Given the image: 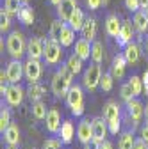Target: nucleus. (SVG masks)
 Returning a JSON list of instances; mask_svg holds the SVG:
<instances>
[{
  "mask_svg": "<svg viewBox=\"0 0 148 149\" xmlns=\"http://www.w3.org/2000/svg\"><path fill=\"white\" fill-rule=\"evenodd\" d=\"M6 50L11 55V59L22 61L23 55H27V41H25L23 34L18 30L9 32V36L6 37Z\"/></svg>",
  "mask_w": 148,
  "mask_h": 149,
  "instance_id": "f257e3e1",
  "label": "nucleus"
},
{
  "mask_svg": "<svg viewBox=\"0 0 148 149\" xmlns=\"http://www.w3.org/2000/svg\"><path fill=\"white\" fill-rule=\"evenodd\" d=\"M45 48H43V62L47 66H57L63 59V45L59 43V39L54 37H45L43 39Z\"/></svg>",
  "mask_w": 148,
  "mask_h": 149,
  "instance_id": "f03ea898",
  "label": "nucleus"
},
{
  "mask_svg": "<svg viewBox=\"0 0 148 149\" xmlns=\"http://www.w3.org/2000/svg\"><path fill=\"white\" fill-rule=\"evenodd\" d=\"M104 119L109 124L111 135H118L121 130V107L116 101H107L104 105Z\"/></svg>",
  "mask_w": 148,
  "mask_h": 149,
  "instance_id": "7ed1b4c3",
  "label": "nucleus"
},
{
  "mask_svg": "<svg viewBox=\"0 0 148 149\" xmlns=\"http://www.w3.org/2000/svg\"><path fill=\"white\" fill-rule=\"evenodd\" d=\"M66 105L71 110V116L80 117L84 114V91H82V85L73 84L70 87L68 94H66Z\"/></svg>",
  "mask_w": 148,
  "mask_h": 149,
  "instance_id": "20e7f679",
  "label": "nucleus"
},
{
  "mask_svg": "<svg viewBox=\"0 0 148 149\" xmlns=\"http://www.w3.org/2000/svg\"><path fill=\"white\" fill-rule=\"evenodd\" d=\"M102 68L97 62H91L84 71H82V87L86 91H95L100 87V78H102Z\"/></svg>",
  "mask_w": 148,
  "mask_h": 149,
  "instance_id": "39448f33",
  "label": "nucleus"
},
{
  "mask_svg": "<svg viewBox=\"0 0 148 149\" xmlns=\"http://www.w3.org/2000/svg\"><path fill=\"white\" fill-rule=\"evenodd\" d=\"M6 105H9L11 108H16V107H20L23 103V98H25V91L20 84H11L7 92L2 96Z\"/></svg>",
  "mask_w": 148,
  "mask_h": 149,
  "instance_id": "423d86ee",
  "label": "nucleus"
},
{
  "mask_svg": "<svg viewBox=\"0 0 148 149\" xmlns=\"http://www.w3.org/2000/svg\"><path fill=\"white\" fill-rule=\"evenodd\" d=\"M6 73H7V78L11 84H20L22 78L25 77V66L22 61L18 59H11L6 66Z\"/></svg>",
  "mask_w": 148,
  "mask_h": 149,
  "instance_id": "0eeeda50",
  "label": "nucleus"
},
{
  "mask_svg": "<svg viewBox=\"0 0 148 149\" xmlns=\"http://www.w3.org/2000/svg\"><path fill=\"white\" fill-rule=\"evenodd\" d=\"M25 66V78L29 84H34V82H39L41 74H43V64L41 61L38 59H27L23 62Z\"/></svg>",
  "mask_w": 148,
  "mask_h": 149,
  "instance_id": "6e6552de",
  "label": "nucleus"
},
{
  "mask_svg": "<svg viewBox=\"0 0 148 149\" xmlns=\"http://www.w3.org/2000/svg\"><path fill=\"white\" fill-rule=\"evenodd\" d=\"M45 121H47V123H45L47 132L52 133V135H59V130H61V126H63V116H61L59 108H50Z\"/></svg>",
  "mask_w": 148,
  "mask_h": 149,
  "instance_id": "1a4fd4ad",
  "label": "nucleus"
},
{
  "mask_svg": "<svg viewBox=\"0 0 148 149\" xmlns=\"http://www.w3.org/2000/svg\"><path fill=\"white\" fill-rule=\"evenodd\" d=\"M134 34H136L134 22H130V20H123V23H121V30H120V34H118V37H116L118 46L125 48L130 41H134Z\"/></svg>",
  "mask_w": 148,
  "mask_h": 149,
  "instance_id": "9d476101",
  "label": "nucleus"
},
{
  "mask_svg": "<svg viewBox=\"0 0 148 149\" xmlns=\"http://www.w3.org/2000/svg\"><path fill=\"white\" fill-rule=\"evenodd\" d=\"M125 110H127V116L134 121V124H137V123L144 117V105H143V101L137 100V98L127 101V103H125Z\"/></svg>",
  "mask_w": 148,
  "mask_h": 149,
  "instance_id": "9b49d317",
  "label": "nucleus"
},
{
  "mask_svg": "<svg viewBox=\"0 0 148 149\" xmlns=\"http://www.w3.org/2000/svg\"><path fill=\"white\" fill-rule=\"evenodd\" d=\"M43 48H45V43L41 37H29L27 41V59H38V61H43Z\"/></svg>",
  "mask_w": 148,
  "mask_h": 149,
  "instance_id": "f8f14e48",
  "label": "nucleus"
},
{
  "mask_svg": "<svg viewBox=\"0 0 148 149\" xmlns=\"http://www.w3.org/2000/svg\"><path fill=\"white\" fill-rule=\"evenodd\" d=\"M70 84L61 77L59 73H55L54 77H52V84H50V89H52V92H54V96L55 98H66V94H68V91H70Z\"/></svg>",
  "mask_w": 148,
  "mask_h": 149,
  "instance_id": "ddd939ff",
  "label": "nucleus"
},
{
  "mask_svg": "<svg viewBox=\"0 0 148 149\" xmlns=\"http://www.w3.org/2000/svg\"><path fill=\"white\" fill-rule=\"evenodd\" d=\"M77 139H79V142L82 146L93 140V121L80 119V123L77 126Z\"/></svg>",
  "mask_w": 148,
  "mask_h": 149,
  "instance_id": "4468645a",
  "label": "nucleus"
},
{
  "mask_svg": "<svg viewBox=\"0 0 148 149\" xmlns=\"http://www.w3.org/2000/svg\"><path fill=\"white\" fill-rule=\"evenodd\" d=\"M109 124L104 117H95L93 119V140L97 142H104L109 135Z\"/></svg>",
  "mask_w": 148,
  "mask_h": 149,
  "instance_id": "2eb2a0df",
  "label": "nucleus"
},
{
  "mask_svg": "<svg viewBox=\"0 0 148 149\" xmlns=\"http://www.w3.org/2000/svg\"><path fill=\"white\" fill-rule=\"evenodd\" d=\"M75 9H77V0H63V2L57 6V9H55V13H57L59 20H63V22L68 23Z\"/></svg>",
  "mask_w": 148,
  "mask_h": 149,
  "instance_id": "dca6fc26",
  "label": "nucleus"
},
{
  "mask_svg": "<svg viewBox=\"0 0 148 149\" xmlns=\"http://www.w3.org/2000/svg\"><path fill=\"white\" fill-rule=\"evenodd\" d=\"M91 46H93V43H91L89 39L79 37V39L75 41V50H73V53H75L77 57H80L82 61H89L91 59Z\"/></svg>",
  "mask_w": 148,
  "mask_h": 149,
  "instance_id": "f3484780",
  "label": "nucleus"
},
{
  "mask_svg": "<svg viewBox=\"0 0 148 149\" xmlns=\"http://www.w3.org/2000/svg\"><path fill=\"white\" fill-rule=\"evenodd\" d=\"M121 20H120V16L118 14H109L107 18H105V34L109 36V37H118V34H120V30H121Z\"/></svg>",
  "mask_w": 148,
  "mask_h": 149,
  "instance_id": "a211bd4d",
  "label": "nucleus"
},
{
  "mask_svg": "<svg viewBox=\"0 0 148 149\" xmlns=\"http://www.w3.org/2000/svg\"><path fill=\"white\" fill-rule=\"evenodd\" d=\"M127 66H128V62H127V59H125L123 53L114 55L113 62H111V73H113V77H114L116 80H120L123 74H125V68H127Z\"/></svg>",
  "mask_w": 148,
  "mask_h": 149,
  "instance_id": "6ab92c4d",
  "label": "nucleus"
},
{
  "mask_svg": "<svg viewBox=\"0 0 148 149\" xmlns=\"http://www.w3.org/2000/svg\"><path fill=\"white\" fill-rule=\"evenodd\" d=\"M2 140L7 146H13V147H16L18 144H20V128H18V124L11 123L7 126V130L2 133Z\"/></svg>",
  "mask_w": 148,
  "mask_h": 149,
  "instance_id": "aec40b11",
  "label": "nucleus"
},
{
  "mask_svg": "<svg viewBox=\"0 0 148 149\" xmlns=\"http://www.w3.org/2000/svg\"><path fill=\"white\" fill-rule=\"evenodd\" d=\"M132 22H134L136 32H137L139 36H144V34L148 32V14H146L143 9H139V11H136V13H134Z\"/></svg>",
  "mask_w": 148,
  "mask_h": 149,
  "instance_id": "412c9836",
  "label": "nucleus"
},
{
  "mask_svg": "<svg viewBox=\"0 0 148 149\" xmlns=\"http://www.w3.org/2000/svg\"><path fill=\"white\" fill-rule=\"evenodd\" d=\"M57 137L63 140V144H71L73 137H75V126H73V123L70 119L63 121V126L59 130V135Z\"/></svg>",
  "mask_w": 148,
  "mask_h": 149,
  "instance_id": "4be33fe9",
  "label": "nucleus"
},
{
  "mask_svg": "<svg viewBox=\"0 0 148 149\" xmlns=\"http://www.w3.org/2000/svg\"><path fill=\"white\" fill-rule=\"evenodd\" d=\"M123 55H125V59H127L128 64H136V62L139 61V55H141L139 45L134 43V41H130V43H128V45L123 48Z\"/></svg>",
  "mask_w": 148,
  "mask_h": 149,
  "instance_id": "5701e85b",
  "label": "nucleus"
},
{
  "mask_svg": "<svg viewBox=\"0 0 148 149\" xmlns=\"http://www.w3.org/2000/svg\"><path fill=\"white\" fill-rule=\"evenodd\" d=\"M43 96H45V85H41L39 82L29 84V87H27V98L30 100V103L41 101Z\"/></svg>",
  "mask_w": 148,
  "mask_h": 149,
  "instance_id": "b1692460",
  "label": "nucleus"
},
{
  "mask_svg": "<svg viewBox=\"0 0 148 149\" xmlns=\"http://www.w3.org/2000/svg\"><path fill=\"white\" fill-rule=\"evenodd\" d=\"M80 34H82V37L89 39L91 43L95 41V36H97V20H95L93 16L86 18V22H84V27H82Z\"/></svg>",
  "mask_w": 148,
  "mask_h": 149,
  "instance_id": "393cba45",
  "label": "nucleus"
},
{
  "mask_svg": "<svg viewBox=\"0 0 148 149\" xmlns=\"http://www.w3.org/2000/svg\"><path fill=\"white\" fill-rule=\"evenodd\" d=\"M84 22H86V14H84V11L82 9H75L73 11V14H71V18H70V22H68V25L75 30V32H80L82 30V27H84Z\"/></svg>",
  "mask_w": 148,
  "mask_h": 149,
  "instance_id": "a878e982",
  "label": "nucleus"
},
{
  "mask_svg": "<svg viewBox=\"0 0 148 149\" xmlns=\"http://www.w3.org/2000/svg\"><path fill=\"white\" fill-rule=\"evenodd\" d=\"M136 144V137H134V130H125L120 135L118 140V149H132Z\"/></svg>",
  "mask_w": 148,
  "mask_h": 149,
  "instance_id": "bb28decb",
  "label": "nucleus"
},
{
  "mask_svg": "<svg viewBox=\"0 0 148 149\" xmlns=\"http://www.w3.org/2000/svg\"><path fill=\"white\" fill-rule=\"evenodd\" d=\"M59 43L63 45V48H68V46H71L75 43V30H73L68 23L64 25V29H63V32L59 36Z\"/></svg>",
  "mask_w": 148,
  "mask_h": 149,
  "instance_id": "cd10ccee",
  "label": "nucleus"
},
{
  "mask_svg": "<svg viewBox=\"0 0 148 149\" xmlns=\"http://www.w3.org/2000/svg\"><path fill=\"white\" fill-rule=\"evenodd\" d=\"M18 22L22 25H32L34 23V11L29 4H23V7L18 13Z\"/></svg>",
  "mask_w": 148,
  "mask_h": 149,
  "instance_id": "c85d7f7f",
  "label": "nucleus"
},
{
  "mask_svg": "<svg viewBox=\"0 0 148 149\" xmlns=\"http://www.w3.org/2000/svg\"><path fill=\"white\" fill-rule=\"evenodd\" d=\"M66 66H68V68L71 69V73L77 77V74H80L82 69H84V68H82V66H84V61H82L80 57H77L75 53H71L70 57H68V61H66Z\"/></svg>",
  "mask_w": 148,
  "mask_h": 149,
  "instance_id": "c756f323",
  "label": "nucleus"
},
{
  "mask_svg": "<svg viewBox=\"0 0 148 149\" xmlns=\"http://www.w3.org/2000/svg\"><path fill=\"white\" fill-rule=\"evenodd\" d=\"M30 112H32V117L38 119V121H45V119H47V114H48L47 105H45L43 101H36V103H32Z\"/></svg>",
  "mask_w": 148,
  "mask_h": 149,
  "instance_id": "7c9ffc66",
  "label": "nucleus"
},
{
  "mask_svg": "<svg viewBox=\"0 0 148 149\" xmlns=\"http://www.w3.org/2000/svg\"><path fill=\"white\" fill-rule=\"evenodd\" d=\"M11 124V112H9V105H4L2 101V110H0V133H4L7 126Z\"/></svg>",
  "mask_w": 148,
  "mask_h": 149,
  "instance_id": "2f4dec72",
  "label": "nucleus"
},
{
  "mask_svg": "<svg viewBox=\"0 0 148 149\" xmlns=\"http://www.w3.org/2000/svg\"><path fill=\"white\" fill-rule=\"evenodd\" d=\"M11 16H18L20 9L23 7V2L22 0H4V6H2Z\"/></svg>",
  "mask_w": 148,
  "mask_h": 149,
  "instance_id": "473e14b6",
  "label": "nucleus"
},
{
  "mask_svg": "<svg viewBox=\"0 0 148 149\" xmlns=\"http://www.w3.org/2000/svg\"><path fill=\"white\" fill-rule=\"evenodd\" d=\"M91 61L97 62V64H102V61H104V46L100 41H93V46H91Z\"/></svg>",
  "mask_w": 148,
  "mask_h": 149,
  "instance_id": "72a5a7b5",
  "label": "nucleus"
},
{
  "mask_svg": "<svg viewBox=\"0 0 148 149\" xmlns=\"http://www.w3.org/2000/svg\"><path fill=\"white\" fill-rule=\"evenodd\" d=\"M9 29H11V14L2 7L0 9V32H2V36L7 34Z\"/></svg>",
  "mask_w": 148,
  "mask_h": 149,
  "instance_id": "f704fd0d",
  "label": "nucleus"
},
{
  "mask_svg": "<svg viewBox=\"0 0 148 149\" xmlns=\"http://www.w3.org/2000/svg\"><path fill=\"white\" fill-rule=\"evenodd\" d=\"M64 25H66V22L59 20V18H55V20L52 22V25H50V32H48V36L54 37V39H59V36H61Z\"/></svg>",
  "mask_w": 148,
  "mask_h": 149,
  "instance_id": "c9c22d12",
  "label": "nucleus"
},
{
  "mask_svg": "<svg viewBox=\"0 0 148 149\" xmlns=\"http://www.w3.org/2000/svg\"><path fill=\"white\" fill-rule=\"evenodd\" d=\"M128 84H130V87L134 89L136 98H137L139 94H143V92H144V84H143V78H139L137 74H132V77L128 78Z\"/></svg>",
  "mask_w": 148,
  "mask_h": 149,
  "instance_id": "e433bc0d",
  "label": "nucleus"
},
{
  "mask_svg": "<svg viewBox=\"0 0 148 149\" xmlns=\"http://www.w3.org/2000/svg\"><path fill=\"white\" fill-rule=\"evenodd\" d=\"M120 96H121V100H123L125 103L136 98V94H134V89L130 87V84H128V82L121 84V87H120Z\"/></svg>",
  "mask_w": 148,
  "mask_h": 149,
  "instance_id": "4c0bfd02",
  "label": "nucleus"
},
{
  "mask_svg": "<svg viewBox=\"0 0 148 149\" xmlns=\"http://www.w3.org/2000/svg\"><path fill=\"white\" fill-rule=\"evenodd\" d=\"M113 80H114V77H113L111 71L104 73L102 78H100V89L105 91V92H111V91H113Z\"/></svg>",
  "mask_w": 148,
  "mask_h": 149,
  "instance_id": "58836bf2",
  "label": "nucleus"
},
{
  "mask_svg": "<svg viewBox=\"0 0 148 149\" xmlns=\"http://www.w3.org/2000/svg\"><path fill=\"white\" fill-rule=\"evenodd\" d=\"M55 73H59V74H61V77H63L70 85H73V77H75V74H73V73H71V69L66 66V62H64V64H61V66H57V71H55Z\"/></svg>",
  "mask_w": 148,
  "mask_h": 149,
  "instance_id": "ea45409f",
  "label": "nucleus"
},
{
  "mask_svg": "<svg viewBox=\"0 0 148 149\" xmlns=\"http://www.w3.org/2000/svg\"><path fill=\"white\" fill-rule=\"evenodd\" d=\"M63 147V140L59 137H54V139H47L41 146V149H61Z\"/></svg>",
  "mask_w": 148,
  "mask_h": 149,
  "instance_id": "a19ab883",
  "label": "nucleus"
},
{
  "mask_svg": "<svg viewBox=\"0 0 148 149\" xmlns=\"http://www.w3.org/2000/svg\"><path fill=\"white\" fill-rule=\"evenodd\" d=\"M125 7L130 11V13H136V11H139V9H141L139 0H125Z\"/></svg>",
  "mask_w": 148,
  "mask_h": 149,
  "instance_id": "79ce46f5",
  "label": "nucleus"
},
{
  "mask_svg": "<svg viewBox=\"0 0 148 149\" xmlns=\"http://www.w3.org/2000/svg\"><path fill=\"white\" fill-rule=\"evenodd\" d=\"M86 6H87L89 11H97L102 6V0H86Z\"/></svg>",
  "mask_w": 148,
  "mask_h": 149,
  "instance_id": "37998d69",
  "label": "nucleus"
},
{
  "mask_svg": "<svg viewBox=\"0 0 148 149\" xmlns=\"http://www.w3.org/2000/svg\"><path fill=\"white\" fill-rule=\"evenodd\" d=\"M139 137H141L144 142H148V123L141 124V128H139Z\"/></svg>",
  "mask_w": 148,
  "mask_h": 149,
  "instance_id": "c03bdc74",
  "label": "nucleus"
},
{
  "mask_svg": "<svg viewBox=\"0 0 148 149\" xmlns=\"http://www.w3.org/2000/svg\"><path fill=\"white\" fill-rule=\"evenodd\" d=\"M132 149H148V142H144V140L139 137V139H136V144H134Z\"/></svg>",
  "mask_w": 148,
  "mask_h": 149,
  "instance_id": "a18cd8bd",
  "label": "nucleus"
},
{
  "mask_svg": "<svg viewBox=\"0 0 148 149\" xmlns=\"http://www.w3.org/2000/svg\"><path fill=\"white\" fill-rule=\"evenodd\" d=\"M84 149H100V142H97V140H91V142L84 144Z\"/></svg>",
  "mask_w": 148,
  "mask_h": 149,
  "instance_id": "49530a36",
  "label": "nucleus"
},
{
  "mask_svg": "<svg viewBox=\"0 0 148 149\" xmlns=\"http://www.w3.org/2000/svg\"><path fill=\"white\" fill-rule=\"evenodd\" d=\"M100 149H113V144H111V140H104V142H100Z\"/></svg>",
  "mask_w": 148,
  "mask_h": 149,
  "instance_id": "de8ad7c7",
  "label": "nucleus"
},
{
  "mask_svg": "<svg viewBox=\"0 0 148 149\" xmlns=\"http://www.w3.org/2000/svg\"><path fill=\"white\" fill-rule=\"evenodd\" d=\"M139 6H141V9L144 11V9L148 7V0H139Z\"/></svg>",
  "mask_w": 148,
  "mask_h": 149,
  "instance_id": "09e8293b",
  "label": "nucleus"
},
{
  "mask_svg": "<svg viewBox=\"0 0 148 149\" xmlns=\"http://www.w3.org/2000/svg\"><path fill=\"white\" fill-rule=\"evenodd\" d=\"M48 2H50L52 6H55V7H57V6H59V4L63 2V0H48Z\"/></svg>",
  "mask_w": 148,
  "mask_h": 149,
  "instance_id": "8fccbe9b",
  "label": "nucleus"
},
{
  "mask_svg": "<svg viewBox=\"0 0 148 149\" xmlns=\"http://www.w3.org/2000/svg\"><path fill=\"white\" fill-rule=\"evenodd\" d=\"M144 119H146V123H148V103H146V107H144Z\"/></svg>",
  "mask_w": 148,
  "mask_h": 149,
  "instance_id": "3c124183",
  "label": "nucleus"
},
{
  "mask_svg": "<svg viewBox=\"0 0 148 149\" xmlns=\"http://www.w3.org/2000/svg\"><path fill=\"white\" fill-rule=\"evenodd\" d=\"M144 50H146V55H148V36H146V41H144Z\"/></svg>",
  "mask_w": 148,
  "mask_h": 149,
  "instance_id": "603ef678",
  "label": "nucleus"
},
{
  "mask_svg": "<svg viewBox=\"0 0 148 149\" xmlns=\"http://www.w3.org/2000/svg\"><path fill=\"white\" fill-rule=\"evenodd\" d=\"M109 4V0H102V6H107Z\"/></svg>",
  "mask_w": 148,
  "mask_h": 149,
  "instance_id": "864d4df0",
  "label": "nucleus"
},
{
  "mask_svg": "<svg viewBox=\"0 0 148 149\" xmlns=\"http://www.w3.org/2000/svg\"><path fill=\"white\" fill-rule=\"evenodd\" d=\"M22 2H23V4H29V2H30V0H22Z\"/></svg>",
  "mask_w": 148,
  "mask_h": 149,
  "instance_id": "5fc2aeb1",
  "label": "nucleus"
},
{
  "mask_svg": "<svg viewBox=\"0 0 148 149\" xmlns=\"http://www.w3.org/2000/svg\"><path fill=\"white\" fill-rule=\"evenodd\" d=\"M7 149H16V147H13V146H7Z\"/></svg>",
  "mask_w": 148,
  "mask_h": 149,
  "instance_id": "6e6d98bb",
  "label": "nucleus"
},
{
  "mask_svg": "<svg viewBox=\"0 0 148 149\" xmlns=\"http://www.w3.org/2000/svg\"><path fill=\"white\" fill-rule=\"evenodd\" d=\"M144 13H146V14H148V7H146V9H144Z\"/></svg>",
  "mask_w": 148,
  "mask_h": 149,
  "instance_id": "4d7b16f0",
  "label": "nucleus"
},
{
  "mask_svg": "<svg viewBox=\"0 0 148 149\" xmlns=\"http://www.w3.org/2000/svg\"><path fill=\"white\" fill-rule=\"evenodd\" d=\"M32 149H36V147H32Z\"/></svg>",
  "mask_w": 148,
  "mask_h": 149,
  "instance_id": "13d9d810",
  "label": "nucleus"
}]
</instances>
